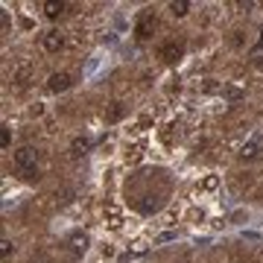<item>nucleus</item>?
<instances>
[{"instance_id":"1","label":"nucleus","mask_w":263,"mask_h":263,"mask_svg":"<svg viewBox=\"0 0 263 263\" xmlns=\"http://www.w3.org/2000/svg\"><path fill=\"white\" fill-rule=\"evenodd\" d=\"M15 167H18L21 179L35 181L38 179V149L35 146H21L15 152Z\"/></svg>"},{"instance_id":"12","label":"nucleus","mask_w":263,"mask_h":263,"mask_svg":"<svg viewBox=\"0 0 263 263\" xmlns=\"http://www.w3.org/2000/svg\"><path fill=\"white\" fill-rule=\"evenodd\" d=\"M249 62H252L254 67H263V44H254V47L249 50Z\"/></svg>"},{"instance_id":"5","label":"nucleus","mask_w":263,"mask_h":263,"mask_svg":"<svg viewBox=\"0 0 263 263\" xmlns=\"http://www.w3.org/2000/svg\"><path fill=\"white\" fill-rule=\"evenodd\" d=\"M41 44H44V50H47V53H59V50L65 47V32H59V29H50V32H44Z\"/></svg>"},{"instance_id":"16","label":"nucleus","mask_w":263,"mask_h":263,"mask_svg":"<svg viewBox=\"0 0 263 263\" xmlns=\"http://www.w3.org/2000/svg\"><path fill=\"white\" fill-rule=\"evenodd\" d=\"M29 263H50V260H47V257H44V254H38V257H32V260H29Z\"/></svg>"},{"instance_id":"6","label":"nucleus","mask_w":263,"mask_h":263,"mask_svg":"<svg viewBox=\"0 0 263 263\" xmlns=\"http://www.w3.org/2000/svg\"><path fill=\"white\" fill-rule=\"evenodd\" d=\"M67 249H70V254H85V249H88V234H82V231H76V234L67 237Z\"/></svg>"},{"instance_id":"8","label":"nucleus","mask_w":263,"mask_h":263,"mask_svg":"<svg viewBox=\"0 0 263 263\" xmlns=\"http://www.w3.org/2000/svg\"><path fill=\"white\" fill-rule=\"evenodd\" d=\"M47 88L50 91H56V94L59 91H67V88H70V73H53L47 79Z\"/></svg>"},{"instance_id":"7","label":"nucleus","mask_w":263,"mask_h":263,"mask_svg":"<svg viewBox=\"0 0 263 263\" xmlns=\"http://www.w3.org/2000/svg\"><path fill=\"white\" fill-rule=\"evenodd\" d=\"M260 149H263V135L246 143L243 149H240V158H243V161H252V158H257V155H260Z\"/></svg>"},{"instance_id":"9","label":"nucleus","mask_w":263,"mask_h":263,"mask_svg":"<svg viewBox=\"0 0 263 263\" xmlns=\"http://www.w3.org/2000/svg\"><path fill=\"white\" fill-rule=\"evenodd\" d=\"M88 149H91V141H88V138H73V143H70V149L67 152H70V158L76 161V158H82Z\"/></svg>"},{"instance_id":"10","label":"nucleus","mask_w":263,"mask_h":263,"mask_svg":"<svg viewBox=\"0 0 263 263\" xmlns=\"http://www.w3.org/2000/svg\"><path fill=\"white\" fill-rule=\"evenodd\" d=\"M65 9H67V3H62V0H47V3H44V15L53 18V21H56L59 15H65Z\"/></svg>"},{"instance_id":"14","label":"nucleus","mask_w":263,"mask_h":263,"mask_svg":"<svg viewBox=\"0 0 263 263\" xmlns=\"http://www.w3.org/2000/svg\"><path fill=\"white\" fill-rule=\"evenodd\" d=\"M12 252H15V243H12L9 237H3V240H0V254H3V257H9Z\"/></svg>"},{"instance_id":"15","label":"nucleus","mask_w":263,"mask_h":263,"mask_svg":"<svg viewBox=\"0 0 263 263\" xmlns=\"http://www.w3.org/2000/svg\"><path fill=\"white\" fill-rule=\"evenodd\" d=\"M9 141H12V135H9V129H6V126H3V132H0V143H3V149H6V146H9Z\"/></svg>"},{"instance_id":"11","label":"nucleus","mask_w":263,"mask_h":263,"mask_svg":"<svg viewBox=\"0 0 263 263\" xmlns=\"http://www.w3.org/2000/svg\"><path fill=\"white\" fill-rule=\"evenodd\" d=\"M170 12H173V18H184L190 12V3L187 0H173V3H170Z\"/></svg>"},{"instance_id":"3","label":"nucleus","mask_w":263,"mask_h":263,"mask_svg":"<svg viewBox=\"0 0 263 263\" xmlns=\"http://www.w3.org/2000/svg\"><path fill=\"white\" fill-rule=\"evenodd\" d=\"M32 73H35L32 62H29V59H21L18 65L12 67V82H15V88H27V85L32 82Z\"/></svg>"},{"instance_id":"4","label":"nucleus","mask_w":263,"mask_h":263,"mask_svg":"<svg viewBox=\"0 0 263 263\" xmlns=\"http://www.w3.org/2000/svg\"><path fill=\"white\" fill-rule=\"evenodd\" d=\"M158 56H161V62L173 65V62H179V59L184 56V44H181V41H167V44H161Z\"/></svg>"},{"instance_id":"17","label":"nucleus","mask_w":263,"mask_h":263,"mask_svg":"<svg viewBox=\"0 0 263 263\" xmlns=\"http://www.w3.org/2000/svg\"><path fill=\"white\" fill-rule=\"evenodd\" d=\"M257 44H263V29H260V41H257Z\"/></svg>"},{"instance_id":"2","label":"nucleus","mask_w":263,"mask_h":263,"mask_svg":"<svg viewBox=\"0 0 263 263\" xmlns=\"http://www.w3.org/2000/svg\"><path fill=\"white\" fill-rule=\"evenodd\" d=\"M155 29H158V18H155V12H143L138 24H135V38L138 41H146V38L155 35Z\"/></svg>"},{"instance_id":"13","label":"nucleus","mask_w":263,"mask_h":263,"mask_svg":"<svg viewBox=\"0 0 263 263\" xmlns=\"http://www.w3.org/2000/svg\"><path fill=\"white\" fill-rule=\"evenodd\" d=\"M123 117V103H111V108H108V114H105V120L114 123V120H120Z\"/></svg>"}]
</instances>
